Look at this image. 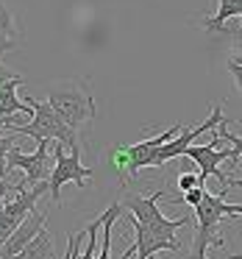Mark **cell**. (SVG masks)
<instances>
[{
  "label": "cell",
  "mask_w": 242,
  "mask_h": 259,
  "mask_svg": "<svg viewBox=\"0 0 242 259\" xmlns=\"http://www.w3.org/2000/svg\"><path fill=\"white\" fill-rule=\"evenodd\" d=\"M225 206V195L220 192H206L201 201V206H195V240H192V251L189 259H206L209 248H225V234H223V220L228 214L223 212Z\"/></svg>",
  "instance_id": "3957f363"
},
{
  "label": "cell",
  "mask_w": 242,
  "mask_h": 259,
  "mask_svg": "<svg viewBox=\"0 0 242 259\" xmlns=\"http://www.w3.org/2000/svg\"><path fill=\"white\" fill-rule=\"evenodd\" d=\"M47 145L51 142H39V148L34 153H23L20 148H12V153H9V170L17 167L25 173V179L17 181L14 190H31L36 184L51 181V173H53V164L56 162H51V156H47Z\"/></svg>",
  "instance_id": "5b68a950"
},
{
  "label": "cell",
  "mask_w": 242,
  "mask_h": 259,
  "mask_svg": "<svg viewBox=\"0 0 242 259\" xmlns=\"http://www.w3.org/2000/svg\"><path fill=\"white\" fill-rule=\"evenodd\" d=\"M203 195H206V190L203 187H195V190H189V192H184V203L186 206H201V201H203Z\"/></svg>",
  "instance_id": "2e32d148"
},
{
  "label": "cell",
  "mask_w": 242,
  "mask_h": 259,
  "mask_svg": "<svg viewBox=\"0 0 242 259\" xmlns=\"http://www.w3.org/2000/svg\"><path fill=\"white\" fill-rule=\"evenodd\" d=\"M20 39H23V28H20L14 12L9 9V3L0 0V59L9 51H14L20 45Z\"/></svg>",
  "instance_id": "9c48e42d"
},
{
  "label": "cell",
  "mask_w": 242,
  "mask_h": 259,
  "mask_svg": "<svg viewBox=\"0 0 242 259\" xmlns=\"http://www.w3.org/2000/svg\"><path fill=\"white\" fill-rule=\"evenodd\" d=\"M175 184H178L181 192H189V190H195V187H201V179H198L195 173H181Z\"/></svg>",
  "instance_id": "9a60e30c"
},
{
  "label": "cell",
  "mask_w": 242,
  "mask_h": 259,
  "mask_svg": "<svg viewBox=\"0 0 242 259\" xmlns=\"http://www.w3.org/2000/svg\"><path fill=\"white\" fill-rule=\"evenodd\" d=\"M239 140H242V137H239Z\"/></svg>",
  "instance_id": "603a6c76"
},
{
  "label": "cell",
  "mask_w": 242,
  "mask_h": 259,
  "mask_svg": "<svg viewBox=\"0 0 242 259\" xmlns=\"http://www.w3.org/2000/svg\"><path fill=\"white\" fill-rule=\"evenodd\" d=\"M53 173H51V181H47V190H51V198L53 201H62V187L67 184V181H73V184L78 187H86L92 181V167H86V164H81V153H64V145L62 142H56L53 145Z\"/></svg>",
  "instance_id": "277c9868"
},
{
  "label": "cell",
  "mask_w": 242,
  "mask_h": 259,
  "mask_svg": "<svg viewBox=\"0 0 242 259\" xmlns=\"http://www.w3.org/2000/svg\"><path fill=\"white\" fill-rule=\"evenodd\" d=\"M217 142H223V137H214L209 145H189L186 148V153L184 156H189L195 164H201V173H198V179H201V187L206 190V179L209 176H214V179L220 181V187H228L231 184V179L228 176H223V170H220V164H223V159H231V151H217Z\"/></svg>",
  "instance_id": "8992f818"
},
{
  "label": "cell",
  "mask_w": 242,
  "mask_h": 259,
  "mask_svg": "<svg viewBox=\"0 0 242 259\" xmlns=\"http://www.w3.org/2000/svg\"><path fill=\"white\" fill-rule=\"evenodd\" d=\"M228 75H231V81H234L236 92L242 95V67H239V64H234V62H228Z\"/></svg>",
  "instance_id": "e0dca14e"
},
{
  "label": "cell",
  "mask_w": 242,
  "mask_h": 259,
  "mask_svg": "<svg viewBox=\"0 0 242 259\" xmlns=\"http://www.w3.org/2000/svg\"><path fill=\"white\" fill-rule=\"evenodd\" d=\"M220 123H225V114H223V106H214L212 109V114H209L206 120H203L201 125H195V128H184L175 140H170V142H164L162 148H159V153H156V162H153V167H162V164H167L170 159H178V156H184L186 153V148L192 145V142L198 140L201 134H206V131H212L214 125H220Z\"/></svg>",
  "instance_id": "52a82bcc"
},
{
  "label": "cell",
  "mask_w": 242,
  "mask_h": 259,
  "mask_svg": "<svg viewBox=\"0 0 242 259\" xmlns=\"http://www.w3.org/2000/svg\"><path fill=\"white\" fill-rule=\"evenodd\" d=\"M47 103L53 106V112L64 120L73 131H84L92 125L98 114L95 98H92L89 81L86 78H64L51 84L47 90Z\"/></svg>",
  "instance_id": "6da1fadb"
},
{
  "label": "cell",
  "mask_w": 242,
  "mask_h": 259,
  "mask_svg": "<svg viewBox=\"0 0 242 259\" xmlns=\"http://www.w3.org/2000/svg\"><path fill=\"white\" fill-rule=\"evenodd\" d=\"M228 62H234V64H239V67H242V51H239V53H231Z\"/></svg>",
  "instance_id": "d6986e66"
},
{
  "label": "cell",
  "mask_w": 242,
  "mask_h": 259,
  "mask_svg": "<svg viewBox=\"0 0 242 259\" xmlns=\"http://www.w3.org/2000/svg\"><path fill=\"white\" fill-rule=\"evenodd\" d=\"M14 259H56V248H53V234L47 231V226L23 248V253H17Z\"/></svg>",
  "instance_id": "8fae6325"
},
{
  "label": "cell",
  "mask_w": 242,
  "mask_h": 259,
  "mask_svg": "<svg viewBox=\"0 0 242 259\" xmlns=\"http://www.w3.org/2000/svg\"><path fill=\"white\" fill-rule=\"evenodd\" d=\"M45 226H47V214L39 212V209H34V212L23 220V226L6 240V245L0 248V259H14L17 253H23V248L28 245Z\"/></svg>",
  "instance_id": "ba28073f"
},
{
  "label": "cell",
  "mask_w": 242,
  "mask_h": 259,
  "mask_svg": "<svg viewBox=\"0 0 242 259\" xmlns=\"http://www.w3.org/2000/svg\"><path fill=\"white\" fill-rule=\"evenodd\" d=\"M239 9H242V0H239ZM239 20H242V14H239Z\"/></svg>",
  "instance_id": "44dd1931"
},
{
  "label": "cell",
  "mask_w": 242,
  "mask_h": 259,
  "mask_svg": "<svg viewBox=\"0 0 242 259\" xmlns=\"http://www.w3.org/2000/svg\"><path fill=\"white\" fill-rule=\"evenodd\" d=\"M20 84H25L23 75L14 78V81H9L6 87H0V117H12V114H28V117H34V109L17 98V87Z\"/></svg>",
  "instance_id": "30bf717a"
},
{
  "label": "cell",
  "mask_w": 242,
  "mask_h": 259,
  "mask_svg": "<svg viewBox=\"0 0 242 259\" xmlns=\"http://www.w3.org/2000/svg\"><path fill=\"white\" fill-rule=\"evenodd\" d=\"M228 259H242V253H231V256Z\"/></svg>",
  "instance_id": "ffe728a7"
},
{
  "label": "cell",
  "mask_w": 242,
  "mask_h": 259,
  "mask_svg": "<svg viewBox=\"0 0 242 259\" xmlns=\"http://www.w3.org/2000/svg\"><path fill=\"white\" fill-rule=\"evenodd\" d=\"M239 14H242L239 0H217V12L203 20V28H206L209 34H220V31H225V23H228L231 17H239Z\"/></svg>",
  "instance_id": "7c38bea8"
},
{
  "label": "cell",
  "mask_w": 242,
  "mask_h": 259,
  "mask_svg": "<svg viewBox=\"0 0 242 259\" xmlns=\"http://www.w3.org/2000/svg\"><path fill=\"white\" fill-rule=\"evenodd\" d=\"M12 148H17L14 137L0 134V181L6 179V173H9V153H12Z\"/></svg>",
  "instance_id": "5bb4252c"
},
{
  "label": "cell",
  "mask_w": 242,
  "mask_h": 259,
  "mask_svg": "<svg viewBox=\"0 0 242 259\" xmlns=\"http://www.w3.org/2000/svg\"><path fill=\"white\" fill-rule=\"evenodd\" d=\"M151 259H156V256H151Z\"/></svg>",
  "instance_id": "7402d4cb"
},
{
  "label": "cell",
  "mask_w": 242,
  "mask_h": 259,
  "mask_svg": "<svg viewBox=\"0 0 242 259\" xmlns=\"http://www.w3.org/2000/svg\"><path fill=\"white\" fill-rule=\"evenodd\" d=\"M14 78H20V73H14V70H9L6 64L0 62V87H6L9 81H14Z\"/></svg>",
  "instance_id": "ac0fdd59"
},
{
  "label": "cell",
  "mask_w": 242,
  "mask_h": 259,
  "mask_svg": "<svg viewBox=\"0 0 242 259\" xmlns=\"http://www.w3.org/2000/svg\"><path fill=\"white\" fill-rule=\"evenodd\" d=\"M220 137H223L225 142H231V162L242 159V140H239V137H234V134H231V131L225 128V123H223V128H220ZM236 187H242V181H234V179H231L228 190H236Z\"/></svg>",
  "instance_id": "4fadbf2b"
},
{
  "label": "cell",
  "mask_w": 242,
  "mask_h": 259,
  "mask_svg": "<svg viewBox=\"0 0 242 259\" xmlns=\"http://www.w3.org/2000/svg\"><path fill=\"white\" fill-rule=\"evenodd\" d=\"M31 109H34V117L31 123H17L12 125V134H23V137H34L36 142H62L64 148H70V153H81V134L73 131L47 101L39 98H25Z\"/></svg>",
  "instance_id": "7a4b0ae2"
}]
</instances>
